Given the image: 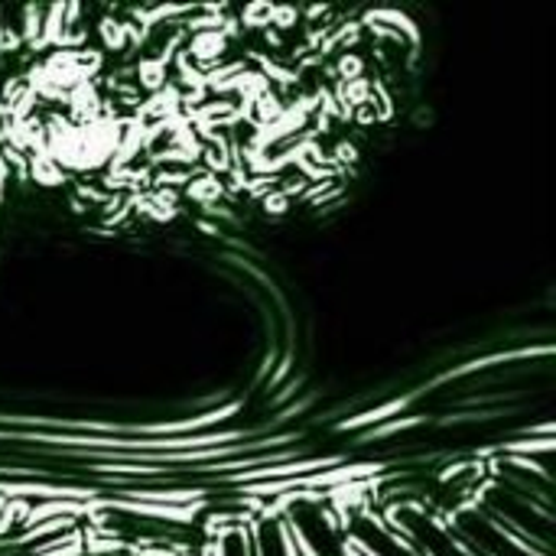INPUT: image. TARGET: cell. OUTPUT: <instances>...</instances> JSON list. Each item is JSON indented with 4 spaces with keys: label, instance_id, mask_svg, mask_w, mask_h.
<instances>
[{
    "label": "cell",
    "instance_id": "5",
    "mask_svg": "<svg viewBox=\"0 0 556 556\" xmlns=\"http://www.w3.org/2000/svg\"><path fill=\"white\" fill-rule=\"evenodd\" d=\"M208 556H254V551H251V531H244V528H222V534L208 547Z\"/></svg>",
    "mask_w": 556,
    "mask_h": 556
},
{
    "label": "cell",
    "instance_id": "6",
    "mask_svg": "<svg viewBox=\"0 0 556 556\" xmlns=\"http://www.w3.org/2000/svg\"><path fill=\"white\" fill-rule=\"evenodd\" d=\"M143 556H176V554H169V551H147Z\"/></svg>",
    "mask_w": 556,
    "mask_h": 556
},
{
    "label": "cell",
    "instance_id": "1",
    "mask_svg": "<svg viewBox=\"0 0 556 556\" xmlns=\"http://www.w3.org/2000/svg\"><path fill=\"white\" fill-rule=\"evenodd\" d=\"M492 521H498L502 528H508L515 538H521L525 544H531L538 554L551 556L554 544V515L551 505H541L534 498V492H525L505 479H495L482 489L479 502H476Z\"/></svg>",
    "mask_w": 556,
    "mask_h": 556
},
{
    "label": "cell",
    "instance_id": "2",
    "mask_svg": "<svg viewBox=\"0 0 556 556\" xmlns=\"http://www.w3.org/2000/svg\"><path fill=\"white\" fill-rule=\"evenodd\" d=\"M446 528L476 556H544L538 554L531 544H525L521 538H515L508 528L492 521L476 502H466L456 511H450Z\"/></svg>",
    "mask_w": 556,
    "mask_h": 556
},
{
    "label": "cell",
    "instance_id": "3",
    "mask_svg": "<svg viewBox=\"0 0 556 556\" xmlns=\"http://www.w3.org/2000/svg\"><path fill=\"white\" fill-rule=\"evenodd\" d=\"M388 525L414 547L417 556H476L466 544L456 541V534L446 528L440 515L424 508L420 502H404L388 511Z\"/></svg>",
    "mask_w": 556,
    "mask_h": 556
},
{
    "label": "cell",
    "instance_id": "4",
    "mask_svg": "<svg viewBox=\"0 0 556 556\" xmlns=\"http://www.w3.org/2000/svg\"><path fill=\"white\" fill-rule=\"evenodd\" d=\"M342 534L358 556H417L414 547L368 508H352L342 518Z\"/></svg>",
    "mask_w": 556,
    "mask_h": 556
}]
</instances>
